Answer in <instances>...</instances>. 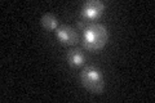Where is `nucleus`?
<instances>
[{
    "instance_id": "f03ea898",
    "label": "nucleus",
    "mask_w": 155,
    "mask_h": 103,
    "mask_svg": "<svg viewBox=\"0 0 155 103\" xmlns=\"http://www.w3.org/2000/svg\"><path fill=\"white\" fill-rule=\"evenodd\" d=\"M80 82L87 90L93 94H102L105 88L104 73L98 67L93 65H85L80 71Z\"/></svg>"
},
{
    "instance_id": "39448f33",
    "label": "nucleus",
    "mask_w": 155,
    "mask_h": 103,
    "mask_svg": "<svg viewBox=\"0 0 155 103\" xmlns=\"http://www.w3.org/2000/svg\"><path fill=\"white\" fill-rule=\"evenodd\" d=\"M85 53L79 47H71L66 53V61L72 67H80L85 65Z\"/></svg>"
},
{
    "instance_id": "f257e3e1",
    "label": "nucleus",
    "mask_w": 155,
    "mask_h": 103,
    "mask_svg": "<svg viewBox=\"0 0 155 103\" xmlns=\"http://www.w3.org/2000/svg\"><path fill=\"white\" fill-rule=\"evenodd\" d=\"M81 45L88 52L101 50L109 40V30L100 22H91L81 28Z\"/></svg>"
},
{
    "instance_id": "423d86ee",
    "label": "nucleus",
    "mask_w": 155,
    "mask_h": 103,
    "mask_svg": "<svg viewBox=\"0 0 155 103\" xmlns=\"http://www.w3.org/2000/svg\"><path fill=\"white\" fill-rule=\"evenodd\" d=\"M40 23L43 28H45L48 31H54L56 28L60 26V21H58L57 16H54L53 13H45L43 14L40 18Z\"/></svg>"
},
{
    "instance_id": "7ed1b4c3",
    "label": "nucleus",
    "mask_w": 155,
    "mask_h": 103,
    "mask_svg": "<svg viewBox=\"0 0 155 103\" xmlns=\"http://www.w3.org/2000/svg\"><path fill=\"white\" fill-rule=\"evenodd\" d=\"M104 11H105V3L102 0H87L81 5L78 27L81 30L85 24H88L91 22H96L97 18L102 16Z\"/></svg>"
},
{
    "instance_id": "20e7f679",
    "label": "nucleus",
    "mask_w": 155,
    "mask_h": 103,
    "mask_svg": "<svg viewBox=\"0 0 155 103\" xmlns=\"http://www.w3.org/2000/svg\"><path fill=\"white\" fill-rule=\"evenodd\" d=\"M56 37L61 44L67 47H78L81 41V36L78 28L70 26V24H60L56 30Z\"/></svg>"
}]
</instances>
